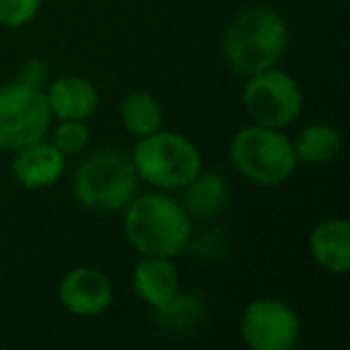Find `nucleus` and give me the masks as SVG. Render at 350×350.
I'll return each mask as SVG.
<instances>
[{
	"label": "nucleus",
	"instance_id": "obj_19",
	"mask_svg": "<svg viewBox=\"0 0 350 350\" xmlns=\"http://www.w3.org/2000/svg\"><path fill=\"white\" fill-rule=\"evenodd\" d=\"M41 5L44 0H0V25L22 29L39 17Z\"/></svg>",
	"mask_w": 350,
	"mask_h": 350
},
{
	"label": "nucleus",
	"instance_id": "obj_20",
	"mask_svg": "<svg viewBox=\"0 0 350 350\" xmlns=\"http://www.w3.org/2000/svg\"><path fill=\"white\" fill-rule=\"evenodd\" d=\"M15 82L25 84V87L31 89H41L44 92L46 84L51 82V72H49V65L39 58H29L17 68V77Z\"/></svg>",
	"mask_w": 350,
	"mask_h": 350
},
{
	"label": "nucleus",
	"instance_id": "obj_11",
	"mask_svg": "<svg viewBox=\"0 0 350 350\" xmlns=\"http://www.w3.org/2000/svg\"><path fill=\"white\" fill-rule=\"evenodd\" d=\"M49 111L58 120H89L98 108V89L82 75H63L44 89Z\"/></svg>",
	"mask_w": 350,
	"mask_h": 350
},
{
	"label": "nucleus",
	"instance_id": "obj_8",
	"mask_svg": "<svg viewBox=\"0 0 350 350\" xmlns=\"http://www.w3.org/2000/svg\"><path fill=\"white\" fill-rule=\"evenodd\" d=\"M300 334L297 312L278 297H257L240 314V336L252 350H293Z\"/></svg>",
	"mask_w": 350,
	"mask_h": 350
},
{
	"label": "nucleus",
	"instance_id": "obj_3",
	"mask_svg": "<svg viewBox=\"0 0 350 350\" xmlns=\"http://www.w3.org/2000/svg\"><path fill=\"white\" fill-rule=\"evenodd\" d=\"M139 187V175L132 156L116 146L94 151L77 165L72 178L75 200L89 211L116 214L132 202Z\"/></svg>",
	"mask_w": 350,
	"mask_h": 350
},
{
	"label": "nucleus",
	"instance_id": "obj_2",
	"mask_svg": "<svg viewBox=\"0 0 350 350\" xmlns=\"http://www.w3.org/2000/svg\"><path fill=\"white\" fill-rule=\"evenodd\" d=\"M291 44L286 20L271 8H247L228 25L224 34V60L230 72L250 77L276 68Z\"/></svg>",
	"mask_w": 350,
	"mask_h": 350
},
{
	"label": "nucleus",
	"instance_id": "obj_13",
	"mask_svg": "<svg viewBox=\"0 0 350 350\" xmlns=\"http://www.w3.org/2000/svg\"><path fill=\"white\" fill-rule=\"evenodd\" d=\"M310 254L329 273L350 269V224L345 219H326L310 233Z\"/></svg>",
	"mask_w": 350,
	"mask_h": 350
},
{
	"label": "nucleus",
	"instance_id": "obj_15",
	"mask_svg": "<svg viewBox=\"0 0 350 350\" xmlns=\"http://www.w3.org/2000/svg\"><path fill=\"white\" fill-rule=\"evenodd\" d=\"M293 142L297 163L305 165H329L340 154V132L326 122H312Z\"/></svg>",
	"mask_w": 350,
	"mask_h": 350
},
{
	"label": "nucleus",
	"instance_id": "obj_10",
	"mask_svg": "<svg viewBox=\"0 0 350 350\" xmlns=\"http://www.w3.org/2000/svg\"><path fill=\"white\" fill-rule=\"evenodd\" d=\"M65 170V154L53 142H31L15 151L12 159V173L17 183L27 190H46L53 187L63 178Z\"/></svg>",
	"mask_w": 350,
	"mask_h": 350
},
{
	"label": "nucleus",
	"instance_id": "obj_9",
	"mask_svg": "<svg viewBox=\"0 0 350 350\" xmlns=\"http://www.w3.org/2000/svg\"><path fill=\"white\" fill-rule=\"evenodd\" d=\"M58 300L72 317L94 319L113 305V283L96 267H75L60 278Z\"/></svg>",
	"mask_w": 350,
	"mask_h": 350
},
{
	"label": "nucleus",
	"instance_id": "obj_17",
	"mask_svg": "<svg viewBox=\"0 0 350 350\" xmlns=\"http://www.w3.org/2000/svg\"><path fill=\"white\" fill-rule=\"evenodd\" d=\"M154 312L156 321L165 331H173V334H192L195 329H200V324L206 317V307L202 302V297L183 291H178L163 307H159Z\"/></svg>",
	"mask_w": 350,
	"mask_h": 350
},
{
	"label": "nucleus",
	"instance_id": "obj_16",
	"mask_svg": "<svg viewBox=\"0 0 350 350\" xmlns=\"http://www.w3.org/2000/svg\"><path fill=\"white\" fill-rule=\"evenodd\" d=\"M120 122L132 137H146L161 130L163 125V108L159 98L149 92H132L120 101Z\"/></svg>",
	"mask_w": 350,
	"mask_h": 350
},
{
	"label": "nucleus",
	"instance_id": "obj_14",
	"mask_svg": "<svg viewBox=\"0 0 350 350\" xmlns=\"http://www.w3.org/2000/svg\"><path fill=\"white\" fill-rule=\"evenodd\" d=\"M183 192H185L183 206L192 219H214L216 214L226 209L230 197L228 180L224 175L204 173V170L197 175L195 180L187 183Z\"/></svg>",
	"mask_w": 350,
	"mask_h": 350
},
{
	"label": "nucleus",
	"instance_id": "obj_6",
	"mask_svg": "<svg viewBox=\"0 0 350 350\" xmlns=\"http://www.w3.org/2000/svg\"><path fill=\"white\" fill-rule=\"evenodd\" d=\"M245 79L247 82L243 87V106L254 125L286 130L302 116L305 94L295 77L286 70H278V65Z\"/></svg>",
	"mask_w": 350,
	"mask_h": 350
},
{
	"label": "nucleus",
	"instance_id": "obj_7",
	"mask_svg": "<svg viewBox=\"0 0 350 350\" xmlns=\"http://www.w3.org/2000/svg\"><path fill=\"white\" fill-rule=\"evenodd\" d=\"M51 116L46 94L20 82L0 84V151H12L49 135Z\"/></svg>",
	"mask_w": 350,
	"mask_h": 350
},
{
	"label": "nucleus",
	"instance_id": "obj_12",
	"mask_svg": "<svg viewBox=\"0 0 350 350\" xmlns=\"http://www.w3.org/2000/svg\"><path fill=\"white\" fill-rule=\"evenodd\" d=\"M132 291L151 310L163 307L180 291V278L173 257H142L132 269Z\"/></svg>",
	"mask_w": 350,
	"mask_h": 350
},
{
	"label": "nucleus",
	"instance_id": "obj_4",
	"mask_svg": "<svg viewBox=\"0 0 350 350\" xmlns=\"http://www.w3.org/2000/svg\"><path fill=\"white\" fill-rule=\"evenodd\" d=\"M130 156L139 180L149 183L161 192L183 190L204 170L202 151L195 142L170 130H156L139 137Z\"/></svg>",
	"mask_w": 350,
	"mask_h": 350
},
{
	"label": "nucleus",
	"instance_id": "obj_1",
	"mask_svg": "<svg viewBox=\"0 0 350 350\" xmlns=\"http://www.w3.org/2000/svg\"><path fill=\"white\" fill-rule=\"evenodd\" d=\"M122 228L142 257H178L192 243V216L165 192L135 195L125 206Z\"/></svg>",
	"mask_w": 350,
	"mask_h": 350
},
{
	"label": "nucleus",
	"instance_id": "obj_18",
	"mask_svg": "<svg viewBox=\"0 0 350 350\" xmlns=\"http://www.w3.org/2000/svg\"><path fill=\"white\" fill-rule=\"evenodd\" d=\"M51 142H53L65 156L79 154V151L87 149V144H89L87 122L84 120H60L58 127L53 130Z\"/></svg>",
	"mask_w": 350,
	"mask_h": 350
},
{
	"label": "nucleus",
	"instance_id": "obj_5",
	"mask_svg": "<svg viewBox=\"0 0 350 350\" xmlns=\"http://www.w3.org/2000/svg\"><path fill=\"white\" fill-rule=\"evenodd\" d=\"M230 163L245 180L259 187H278L293 178L297 168L291 137L283 130L247 125L238 130L228 146Z\"/></svg>",
	"mask_w": 350,
	"mask_h": 350
}]
</instances>
